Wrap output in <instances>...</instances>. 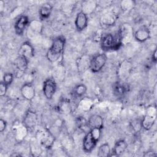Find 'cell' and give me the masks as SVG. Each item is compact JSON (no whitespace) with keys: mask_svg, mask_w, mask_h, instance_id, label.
<instances>
[{"mask_svg":"<svg viewBox=\"0 0 157 157\" xmlns=\"http://www.w3.org/2000/svg\"><path fill=\"white\" fill-rule=\"evenodd\" d=\"M65 44L66 39L63 36L54 39L46 54L47 58L50 63H54L59 59L63 55Z\"/></svg>","mask_w":157,"mask_h":157,"instance_id":"cell-1","label":"cell"},{"mask_svg":"<svg viewBox=\"0 0 157 157\" xmlns=\"http://www.w3.org/2000/svg\"><path fill=\"white\" fill-rule=\"evenodd\" d=\"M101 48L103 50H116L121 45V39L118 31L115 34L108 33L102 36L101 42Z\"/></svg>","mask_w":157,"mask_h":157,"instance_id":"cell-2","label":"cell"},{"mask_svg":"<svg viewBox=\"0 0 157 157\" xmlns=\"http://www.w3.org/2000/svg\"><path fill=\"white\" fill-rule=\"evenodd\" d=\"M36 138L39 144L45 148H52L55 140L53 134L47 129H42L37 131Z\"/></svg>","mask_w":157,"mask_h":157,"instance_id":"cell-3","label":"cell"},{"mask_svg":"<svg viewBox=\"0 0 157 157\" xmlns=\"http://www.w3.org/2000/svg\"><path fill=\"white\" fill-rule=\"evenodd\" d=\"M107 60V57L105 53H98L91 58L90 69L94 73L99 72L105 65Z\"/></svg>","mask_w":157,"mask_h":157,"instance_id":"cell-4","label":"cell"},{"mask_svg":"<svg viewBox=\"0 0 157 157\" xmlns=\"http://www.w3.org/2000/svg\"><path fill=\"white\" fill-rule=\"evenodd\" d=\"M38 123V117L37 113L31 110H28L24 113L22 123L27 128L28 130L34 129Z\"/></svg>","mask_w":157,"mask_h":157,"instance_id":"cell-5","label":"cell"},{"mask_svg":"<svg viewBox=\"0 0 157 157\" xmlns=\"http://www.w3.org/2000/svg\"><path fill=\"white\" fill-rule=\"evenodd\" d=\"M56 83L52 78H47L43 83L42 91L44 95L47 99H52L56 91Z\"/></svg>","mask_w":157,"mask_h":157,"instance_id":"cell-6","label":"cell"},{"mask_svg":"<svg viewBox=\"0 0 157 157\" xmlns=\"http://www.w3.org/2000/svg\"><path fill=\"white\" fill-rule=\"evenodd\" d=\"M122 45L128 43L134 37L132 27L128 23L123 24L118 30Z\"/></svg>","mask_w":157,"mask_h":157,"instance_id":"cell-7","label":"cell"},{"mask_svg":"<svg viewBox=\"0 0 157 157\" xmlns=\"http://www.w3.org/2000/svg\"><path fill=\"white\" fill-rule=\"evenodd\" d=\"M98 140L93 136L90 130L86 133L83 139L82 147L85 153H90L96 145Z\"/></svg>","mask_w":157,"mask_h":157,"instance_id":"cell-8","label":"cell"},{"mask_svg":"<svg viewBox=\"0 0 157 157\" xmlns=\"http://www.w3.org/2000/svg\"><path fill=\"white\" fill-rule=\"evenodd\" d=\"M18 53L19 56H21L29 61L34 56V49L29 41H25L20 45Z\"/></svg>","mask_w":157,"mask_h":157,"instance_id":"cell-9","label":"cell"},{"mask_svg":"<svg viewBox=\"0 0 157 157\" xmlns=\"http://www.w3.org/2000/svg\"><path fill=\"white\" fill-rule=\"evenodd\" d=\"M29 20L28 17L25 15H21L16 20L14 25V29L15 33L18 35H21L26 28L29 24Z\"/></svg>","mask_w":157,"mask_h":157,"instance_id":"cell-10","label":"cell"},{"mask_svg":"<svg viewBox=\"0 0 157 157\" xmlns=\"http://www.w3.org/2000/svg\"><path fill=\"white\" fill-rule=\"evenodd\" d=\"M20 94L21 96L26 101H31L36 95L35 88L31 83H25L20 88Z\"/></svg>","mask_w":157,"mask_h":157,"instance_id":"cell-11","label":"cell"},{"mask_svg":"<svg viewBox=\"0 0 157 157\" xmlns=\"http://www.w3.org/2000/svg\"><path fill=\"white\" fill-rule=\"evenodd\" d=\"M129 87L128 84L121 82L117 81L113 85L112 87V90L114 95L119 98H121L124 96V95L128 92Z\"/></svg>","mask_w":157,"mask_h":157,"instance_id":"cell-12","label":"cell"},{"mask_svg":"<svg viewBox=\"0 0 157 157\" xmlns=\"http://www.w3.org/2000/svg\"><path fill=\"white\" fill-rule=\"evenodd\" d=\"M88 15L82 11L77 13L75 19V26L78 31H83L88 26Z\"/></svg>","mask_w":157,"mask_h":157,"instance_id":"cell-13","label":"cell"},{"mask_svg":"<svg viewBox=\"0 0 157 157\" xmlns=\"http://www.w3.org/2000/svg\"><path fill=\"white\" fill-rule=\"evenodd\" d=\"M29 61H28L25 58L21 56H18L14 63L15 69L16 70L17 74H20V76L25 73L28 67Z\"/></svg>","mask_w":157,"mask_h":157,"instance_id":"cell-14","label":"cell"},{"mask_svg":"<svg viewBox=\"0 0 157 157\" xmlns=\"http://www.w3.org/2000/svg\"><path fill=\"white\" fill-rule=\"evenodd\" d=\"M150 30L146 26L139 28L134 33V39L140 42H144L150 37Z\"/></svg>","mask_w":157,"mask_h":157,"instance_id":"cell-15","label":"cell"},{"mask_svg":"<svg viewBox=\"0 0 157 157\" xmlns=\"http://www.w3.org/2000/svg\"><path fill=\"white\" fill-rule=\"evenodd\" d=\"M87 123L90 129L93 128H99L102 129L104 126L103 118L98 114H94L90 116L87 120Z\"/></svg>","mask_w":157,"mask_h":157,"instance_id":"cell-16","label":"cell"},{"mask_svg":"<svg viewBox=\"0 0 157 157\" xmlns=\"http://www.w3.org/2000/svg\"><path fill=\"white\" fill-rule=\"evenodd\" d=\"M117 17L113 12H107L104 13L101 18V23L105 26H113L117 21Z\"/></svg>","mask_w":157,"mask_h":157,"instance_id":"cell-17","label":"cell"},{"mask_svg":"<svg viewBox=\"0 0 157 157\" xmlns=\"http://www.w3.org/2000/svg\"><path fill=\"white\" fill-rule=\"evenodd\" d=\"M98 2L93 0H86L84 1L82 3V12L85 14H91L96 9Z\"/></svg>","mask_w":157,"mask_h":157,"instance_id":"cell-18","label":"cell"},{"mask_svg":"<svg viewBox=\"0 0 157 157\" xmlns=\"http://www.w3.org/2000/svg\"><path fill=\"white\" fill-rule=\"evenodd\" d=\"M128 144L123 140L120 139L115 142L113 148L112 149V152L115 156H120L127 149Z\"/></svg>","mask_w":157,"mask_h":157,"instance_id":"cell-19","label":"cell"},{"mask_svg":"<svg viewBox=\"0 0 157 157\" xmlns=\"http://www.w3.org/2000/svg\"><path fill=\"white\" fill-rule=\"evenodd\" d=\"M131 69L132 65L130 62L128 61H124L122 62L118 70V74L121 79H125L126 77H128Z\"/></svg>","mask_w":157,"mask_h":157,"instance_id":"cell-20","label":"cell"},{"mask_svg":"<svg viewBox=\"0 0 157 157\" xmlns=\"http://www.w3.org/2000/svg\"><path fill=\"white\" fill-rule=\"evenodd\" d=\"M28 29L33 34H40L43 29L42 23L38 20H33L30 21L28 25Z\"/></svg>","mask_w":157,"mask_h":157,"instance_id":"cell-21","label":"cell"},{"mask_svg":"<svg viewBox=\"0 0 157 157\" xmlns=\"http://www.w3.org/2000/svg\"><path fill=\"white\" fill-rule=\"evenodd\" d=\"M52 6L49 3H45L39 9V14L40 18L42 20L47 19L51 15L52 12Z\"/></svg>","mask_w":157,"mask_h":157,"instance_id":"cell-22","label":"cell"},{"mask_svg":"<svg viewBox=\"0 0 157 157\" xmlns=\"http://www.w3.org/2000/svg\"><path fill=\"white\" fill-rule=\"evenodd\" d=\"M155 122V116L146 114L141 119L142 128L145 130H150Z\"/></svg>","mask_w":157,"mask_h":157,"instance_id":"cell-23","label":"cell"},{"mask_svg":"<svg viewBox=\"0 0 157 157\" xmlns=\"http://www.w3.org/2000/svg\"><path fill=\"white\" fill-rule=\"evenodd\" d=\"M90 60L91 59L89 58V56L86 55H84L82 57H80L78 59L77 63V68L79 70V71L84 72L87 69L90 68Z\"/></svg>","mask_w":157,"mask_h":157,"instance_id":"cell-24","label":"cell"},{"mask_svg":"<svg viewBox=\"0 0 157 157\" xmlns=\"http://www.w3.org/2000/svg\"><path fill=\"white\" fill-rule=\"evenodd\" d=\"M87 90V88L85 85L83 83L78 84L76 85L72 91V94L74 97L76 98H80L84 96Z\"/></svg>","mask_w":157,"mask_h":157,"instance_id":"cell-25","label":"cell"},{"mask_svg":"<svg viewBox=\"0 0 157 157\" xmlns=\"http://www.w3.org/2000/svg\"><path fill=\"white\" fill-rule=\"evenodd\" d=\"M111 149L108 143L101 144L98 150V156L99 157H107L110 155Z\"/></svg>","mask_w":157,"mask_h":157,"instance_id":"cell-26","label":"cell"},{"mask_svg":"<svg viewBox=\"0 0 157 157\" xmlns=\"http://www.w3.org/2000/svg\"><path fill=\"white\" fill-rule=\"evenodd\" d=\"M93 105V101L89 98H83L79 102L78 107L84 111L89 110Z\"/></svg>","mask_w":157,"mask_h":157,"instance_id":"cell-27","label":"cell"},{"mask_svg":"<svg viewBox=\"0 0 157 157\" xmlns=\"http://www.w3.org/2000/svg\"><path fill=\"white\" fill-rule=\"evenodd\" d=\"M28 131L27 128L21 123V124L16 128L15 137L19 140H22L25 137Z\"/></svg>","mask_w":157,"mask_h":157,"instance_id":"cell-28","label":"cell"},{"mask_svg":"<svg viewBox=\"0 0 157 157\" xmlns=\"http://www.w3.org/2000/svg\"><path fill=\"white\" fill-rule=\"evenodd\" d=\"M135 1L132 0H123L120 2V6L124 12H128L132 10L135 6Z\"/></svg>","mask_w":157,"mask_h":157,"instance_id":"cell-29","label":"cell"},{"mask_svg":"<svg viewBox=\"0 0 157 157\" xmlns=\"http://www.w3.org/2000/svg\"><path fill=\"white\" fill-rule=\"evenodd\" d=\"M59 111L63 114H67L71 110V107L69 102L66 100H63L58 105Z\"/></svg>","mask_w":157,"mask_h":157,"instance_id":"cell-30","label":"cell"},{"mask_svg":"<svg viewBox=\"0 0 157 157\" xmlns=\"http://www.w3.org/2000/svg\"><path fill=\"white\" fill-rule=\"evenodd\" d=\"M14 79V75L10 72L4 73L2 77V82L6 83L7 86H9L12 84Z\"/></svg>","mask_w":157,"mask_h":157,"instance_id":"cell-31","label":"cell"},{"mask_svg":"<svg viewBox=\"0 0 157 157\" xmlns=\"http://www.w3.org/2000/svg\"><path fill=\"white\" fill-rule=\"evenodd\" d=\"M131 127L136 132H139L142 128L141 125V120H134L131 123Z\"/></svg>","mask_w":157,"mask_h":157,"instance_id":"cell-32","label":"cell"},{"mask_svg":"<svg viewBox=\"0 0 157 157\" xmlns=\"http://www.w3.org/2000/svg\"><path fill=\"white\" fill-rule=\"evenodd\" d=\"M8 86L6 83H4L2 81L0 83V96H4L7 92Z\"/></svg>","mask_w":157,"mask_h":157,"instance_id":"cell-33","label":"cell"},{"mask_svg":"<svg viewBox=\"0 0 157 157\" xmlns=\"http://www.w3.org/2000/svg\"><path fill=\"white\" fill-rule=\"evenodd\" d=\"M7 127V122L2 118L0 119V132H2Z\"/></svg>","mask_w":157,"mask_h":157,"instance_id":"cell-34","label":"cell"},{"mask_svg":"<svg viewBox=\"0 0 157 157\" xmlns=\"http://www.w3.org/2000/svg\"><path fill=\"white\" fill-rule=\"evenodd\" d=\"M146 114L152 115V116H156V108L153 107L152 106L149 107L147 109V113Z\"/></svg>","mask_w":157,"mask_h":157,"instance_id":"cell-35","label":"cell"},{"mask_svg":"<svg viewBox=\"0 0 157 157\" xmlns=\"http://www.w3.org/2000/svg\"><path fill=\"white\" fill-rule=\"evenodd\" d=\"M151 60L154 63H156V50L155 49L154 52L152 53L151 55Z\"/></svg>","mask_w":157,"mask_h":157,"instance_id":"cell-36","label":"cell"},{"mask_svg":"<svg viewBox=\"0 0 157 157\" xmlns=\"http://www.w3.org/2000/svg\"><path fill=\"white\" fill-rule=\"evenodd\" d=\"M10 156H22V155L20 153H18V152H15V153H12Z\"/></svg>","mask_w":157,"mask_h":157,"instance_id":"cell-37","label":"cell"}]
</instances>
